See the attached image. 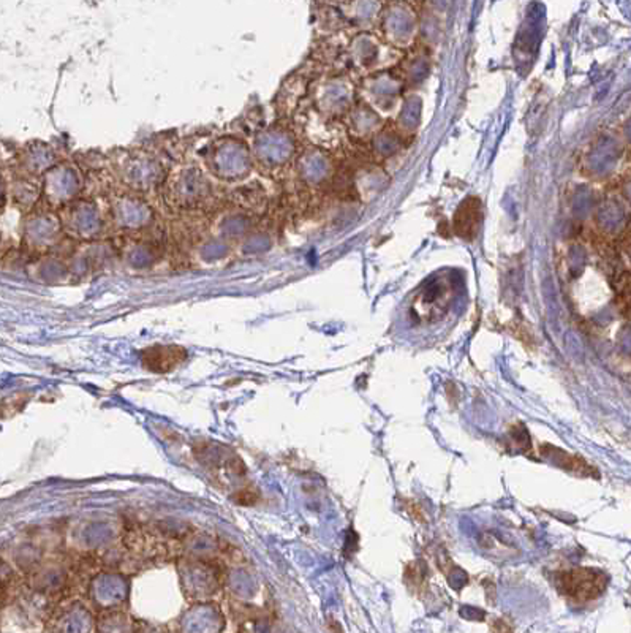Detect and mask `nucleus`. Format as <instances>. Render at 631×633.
I'll use <instances>...</instances> for the list:
<instances>
[{
    "instance_id": "7ed1b4c3",
    "label": "nucleus",
    "mask_w": 631,
    "mask_h": 633,
    "mask_svg": "<svg viewBox=\"0 0 631 633\" xmlns=\"http://www.w3.org/2000/svg\"><path fill=\"white\" fill-rule=\"evenodd\" d=\"M481 222V206L478 200L470 198L460 206L454 216V228L460 236L472 237Z\"/></svg>"
},
{
    "instance_id": "f257e3e1",
    "label": "nucleus",
    "mask_w": 631,
    "mask_h": 633,
    "mask_svg": "<svg viewBox=\"0 0 631 633\" xmlns=\"http://www.w3.org/2000/svg\"><path fill=\"white\" fill-rule=\"evenodd\" d=\"M560 591L576 602L597 599L605 593L608 576L595 568H572L559 575Z\"/></svg>"
},
{
    "instance_id": "20e7f679",
    "label": "nucleus",
    "mask_w": 631,
    "mask_h": 633,
    "mask_svg": "<svg viewBox=\"0 0 631 633\" xmlns=\"http://www.w3.org/2000/svg\"><path fill=\"white\" fill-rule=\"evenodd\" d=\"M554 455L557 456V462H559L562 468H568V470H573V472H579V474H584L585 470H592L585 464L582 459L579 458H573V456H568L564 451L560 450L551 449Z\"/></svg>"
},
{
    "instance_id": "f03ea898",
    "label": "nucleus",
    "mask_w": 631,
    "mask_h": 633,
    "mask_svg": "<svg viewBox=\"0 0 631 633\" xmlns=\"http://www.w3.org/2000/svg\"><path fill=\"white\" fill-rule=\"evenodd\" d=\"M185 356L187 353L179 347H152L146 350L143 361L154 372H170L184 361Z\"/></svg>"
}]
</instances>
